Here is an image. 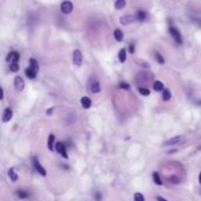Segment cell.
Segmentation results:
<instances>
[{"instance_id":"cell-31","label":"cell","mask_w":201,"mask_h":201,"mask_svg":"<svg viewBox=\"0 0 201 201\" xmlns=\"http://www.w3.org/2000/svg\"><path fill=\"white\" fill-rule=\"evenodd\" d=\"M94 198H95V200H97V201H101L100 192H95V193H94Z\"/></svg>"},{"instance_id":"cell-13","label":"cell","mask_w":201,"mask_h":201,"mask_svg":"<svg viewBox=\"0 0 201 201\" xmlns=\"http://www.w3.org/2000/svg\"><path fill=\"white\" fill-rule=\"evenodd\" d=\"M81 106H83L84 108H86V109L91 108V106H92V101H91V99H90L88 97H83V98H81Z\"/></svg>"},{"instance_id":"cell-23","label":"cell","mask_w":201,"mask_h":201,"mask_svg":"<svg viewBox=\"0 0 201 201\" xmlns=\"http://www.w3.org/2000/svg\"><path fill=\"white\" fill-rule=\"evenodd\" d=\"M171 97H172V94H171L169 90H164L162 91V99H164V101H168L171 99Z\"/></svg>"},{"instance_id":"cell-14","label":"cell","mask_w":201,"mask_h":201,"mask_svg":"<svg viewBox=\"0 0 201 201\" xmlns=\"http://www.w3.org/2000/svg\"><path fill=\"white\" fill-rule=\"evenodd\" d=\"M37 71H34L33 68H31V67H28V68H26V71H25V74H26V77L27 78H29V79H34L35 77H37Z\"/></svg>"},{"instance_id":"cell-26","label":"cell","mask_w":201,"mask_h":201,"mask_svg":"<svg viewBox=\"0 0 201 201\" xmlns=\"http://www.w3.org/2000/svg\"><path fill=\"white\" fill-rule=\"evenodd\" d=\"M167 180H168L169 182H172V184H180V178H179V177H175V175L168 177Z\"/></svg>"},{"instance_id":"cell-18","label":"cell","mask_w":201,"mask_h":201,"mask_svg":"<svg viewBox=\"0 0 201 201\" xmlns=\"http://www.w3.org/2000/svg\"><path fill=\"white\" fill-rule=\"evenodd\" d=\"M135 18H136V20H139V21H144V20L146 19V12H145V11H138Z\"/></svg>"},{"instance_id":"cell-30","label":"cell","mask_w":201,"mask_h":201,"mask_svg":"<svg viewBox=\"0 0 201 201\" xmlns=\"http://www.w3.org/2000/svg\"><path fill=\"white\" fill-rule=\"evenodd\" d=\"M120 88H122V90H129V85L127 84V83H120Z\"/></svg>"},{"instance_id":"cell-15","label":"cell","mask_w":201,"mask_h":201,"mask_svg":"<svg viewBox=\"0 0 201 201\" xmlns=\"http://www.w3.org/2000/svg\"><path fill=\"white\" fill-rule=\"evenodd\" d=\"M54 140H55V138H54V135L53 134H51L50 136H48V141H47V147H48V149L50 151H53L54 149Z\"/></svg>"},{"instance_id":"cell-12","label":"cell","mask_w":201,"mask_h":201,"mask_svg":"<svg viewBox=\"0 0 201 201\" xmlns=\"http://www.w3.org/2000/svg\"><path fill=\"white\" fill-rule=\"evenodd\" d=\"M7 173H8V178L11 179V181L12 182H17V180H18V173L15 172V169L14 168H9Z\"/></svg>"},{"instance_id":"cell-5","label":"cell","mask_w":201,"mask_h":201,"mask_svg":"<svg viewBox=\"0 0 201 201\" xmlns=\"http://www.w3.org/2000/svg\"><path fill=\"white\" fill-rule=\"evenodd\" d=\"M33 165H34V168L38 171V173H40L42 177H46L47 172H46V169L41 166V164L39 162V160H38L37 158H33Z\"/></svg>"},{"instance_id":"cell-28","label":"cell","mask_w":201,"mask_h":201,"mask_svg":"<svg viewBox=\"0 0 201 201\" xmlns=\"http://www.w3.org/2000/svg\"><path fill=\"white\" fill-rule=\"evenodd\" d=\"M9 71H11V72H18V71H19V64H18V62L11 64V65H9Z\"/></svg>"},{"instance_id":"cell-11","label":"cell","mask_w":201,"mask_h":201,"mask_svg":"<svg viewBox=\"0 0 201 201\" xmlns=\"http://www.w3.org/2000/svg\"><path fill=\"white\" fill-rule=\"evenodd\" d=\"M90 90H91V92H92V93H99V92L101 91V87H100L99 81L93 80V81L91 83V85H90Z\"/></svg>"},{"instance_id":"cell-16","label":"cell","mask_w":201,"mask_h":201,"mask_svg":"<svg viewBox=\"0 0 201 201\" xmlns=\"http://www.w3.org/2000/svg\"><path fill=\"white\" fill-rule=\"evenodd\" d=\"M114 38L116 41H122L123 40V33L121 29H115L114 31Z\"/></svg>"},{"instance_id":"cell-29","label":"cell","mask_w":201,"mask_h":201,"mask_svg":"<svg viewBox=\"0 0 201 201\" xmlns=\"http://www.w3.org/2000/svg\"><path fill=\"white\" fill-rule=\"evenodd\" d=\"M134 201H145V197L141 193H135L134 194Z\"/></svg>"},{"instance_id":"cell-24","label":"cell","mask_w":201,"mask_h":201,"mask_svg":"<svg viewBox=\"0 0 201 201\" xmlns=\"http://www.w3.org/2000/svg\"><path fill=\"white\" fill-rule=\"evenodd\" d=\"M138 91H139V93H140L141 95H145V97L149 95V93H151L149 90H148V88H145V87H139Z\"/></svg>"},{"instance_id":"cell-35","label":"cell","mask_w":201,"mask_h":201,"mask_svg":"<svg viewBox=\"0 0 201 201\" xmlns=\"http://www.w3.org/2000/svg\"><path fill=\"white\" fill-rule=\"evenodd\" d=\"M52 111H53V108H51V109H48V111H47V114H51V113H52Z\"/></svg>"},{"instance_id":"cell-36","label":"cell","mask_w":201,"mask_h":201,"mask_svg":"<svg viewBox=\"0 0 201 201\" xmlns=\"http://www.w3.org/2000/svg\"><path fill=\"white\" fill-rule=\"evenodd\" d=\"M199 182H200V185H201V172H200V174H199Z\"/></svg>"},{"instance_id":"cell-9","label":"cell","mask_w":201,"mask_h":201,"mask_svg":"<svg viewBox=\"0 0 201 201\" xmlns=\"http://www.w3.org/2000/svg\"><path fill=\"white\" fill-rule=\"evenodd\" d=\"M135 20H136V18L133 15H123L120 18V24L121 25H129V24L134 22Z\"/></svg>"},{"instance_id":"cell-34","label":"cell","mask_w":201,"mask_h":201,"mask_svg":"<svg viewBox=\"0 0 201 201\" xmlns=\"http://www.w3.org/2000/svg\"><path fill=\"white\" fill-rule=\"evenodd\" d=\"M156 200L158 201H167L165 198H162V197H156Z\"/></svg>"},{"instance_id":"cell-4","label":"cell","mask_w":201,"mask_h":201,"mask_svg":"<svg viewBox=\"0 0 201 201\" xmlns=\"http://www.w3.org/2000/svg\"><path fill=\"white\" fill-rule=\"evenodd\" d=\"M61 12L64 13V14H68V13H71L72 11H73V4L71 2V1H64L62 4H61Z\"/></svg>"},{"instance_id":"cell-17","label":"cell","mask_w":201,"mask_h":201,"mask_svg":"<svg viewBox=\"0 0 201 201\" xmlns=\"http://www.w3.org/2000/svg\"><path fill=\"white\" fill-rule=\"evenodd\" d=\"M29 67L38 72V71H39V64H38V61H37L35 59L31 58V59H29Z\"/></svg>"},{"instance_id":"cell-19","label":"cell","mask_w":201,"mask_h":201,"mask_svg":"<svg viewBox=\"0 0 201 201\" xmlns=\"http://www.w3.org/2000/svg\"><path fill=\"white\" fill-rule=\"evenodd\" d=\"M114 6L116 9H122L126 6V0H115Z\"/></svg>"},{"instance_id":"cell-7","label":"cell","mask_w":201,"mask_h":201,"mask_svg":"<svg viewBox=\"0 0 201 201\" xmlns=\"http://www.w3.org/2000/svg\"><path fill=\"white\" fill-rule=\"evenodd\" d=\"M55 149H57V152H58V153H60V154H61V156H62V158H65V159H67V158H68L67 152H66V147H65V145H64L62 142H57V144H55Z\"/></svg>"},{"instance_id":"cell-20","label":"cell","mask_w":201,"mask_h":201,"mask_svg":"<svg viewBox=\"0 0 201 201\" xmlns=\"http://www.w3.org/2000/svg\"><path fill=\"white\" fill-rule=\"evenodd\" d=\"M17 195H18L20 199H26V198H28V197H29V193H28V192H26V191L19 190V191H17Z\"/></svg>"},{"instance_id":"cell-3","label":"cell","mask_w":201,"mask_h":201,"mask_svg":"<svg viewBox=\"0 0 201 201\" xmlns=\"http://www.w3.org/2000/svg\"><path fill=\"white\" fill-rule=\"evenodd\" d=\"M73 64L75 66H81L83 64V53L79 50H75L73 52Z\"/></svg>"},{"instance_id":"cell-21","label":"cell","mask_w":201,"mask_h":201,"mask_svg":"<svg viewBox=\"0 0 201 201\" xmlns=\"http://www.w3.org/2000/svg\"><path fill=\"white\" fill-rule=\"evenodd\" d=\"M119 60H120V62H125L126 61V50L125 48H121L119 51Z\"/></svg>"},{"instance_id":"cell-6","label":"cell","mask_w":201,"mask_h":201,"mask_svg":"<svg viewBox=\"0 0 201 201\" xmlns=\"http://www.w3.org/2000/svg\"><path fill=\"white\" fill-rule=\"evenodd\" d=\"M19 59H20V55H19V53H18V52H15V51L9 52V53H8V55H7V58H6V60H7L8 62H11V64L18 62V61H19Z\"/></svg>"},{"instance_id":"cell-2","label":"cell","mask_w":201,"mask_h":201,"mask_svg":"<svg viewBox=\"0 0 201 201\" xmlns=\"http://www.w3.org/2000/svg\"><path fill=\"white\" fill-rule=\"evenodd\" d=\"M168 31H169V34L173 37V39H174L179 45H181V44H182V38H181L180 32H179L175 27H173V26H171V27L168 28Z\"/></svg>"},{"instance_id":"cell-32","label":"cell","mask_w":201,"mask_h":201,"mask_svg":"<svg viewBox=\"0 0 201 201\" xmlns=\"http://www.w3.org/2000/svg\"><path fill=\"white\" fill-rule=\"evenodd\" d=\"M193 22H195L197 25H199L201 27V19H193Z\"/></svg>"},{"instance_id":"cell-25","label":"cell","mask_w":201,"mask_h":201,"mask_svg":"<svg viewBox=\"0 0 201 201\" xmlns=\"http://www.w3.org/2000/svg\"><path fill=\"white\" fill-rule=\"evenodd\" d=\"M153 180H154V182H155L156 185H162L161 179H160V175H159V173H156V172L153 173Z\"/></svg>"},{"instance_id":"cell-1","label":"cell","mask_w":201,"mask_h":201,"mask_svg":"<svg viewBox=\"0 0 201 201\" xmlns=\"http://www.w3.org/2000/svg\"><path fill=\"white\" fill-rule=\"evenodd\" d=\"M186 141L184 135H175L171 139H168L167 141L164 142V146H174V145H181Z\"/></svg>"},{"instance_id":"cell-8","label":"cell","mask_w":201,"mask_h":201,"mask_svg":"<svg viewBox=\"0 0 201 201\" xmlns=\"http://www.w3.org/2000/svg\"><path fill=\"white\" fill-rule=\"evenodd\" d=\"M14 87H15V90L19 91V92L24 90V87H25V81H24V79H22L21 77H15V79H14Z\"/></svg>"},{"instance_id":"cell-33","label":"cell","mask_w":201,"mask_h":201,"mask_svg":"<svg viewBox=\"0 0 201 201\" xmlns=\"http://www.w3.org/2000/svg\"><path fill=\"white\" fill-rule=\"evenodd\" d=\"M129 52L134 53V45H129Z\"/></svg>"},{"instance_id":"cell-22","label":"cell","mask_w":201,"mask_h":201,"mask_svg":"<svg viewBox=\"0 0 201 201\" xmlns=\"http://www.w3.org/2000/svg\"><path fill=\"white\" fill-rule=\"evenodd\" d=\"M153 88L155 90V91H164V84L161 83V81H154V84H153Z\"/></svg>"},{"instance_id":"cell-27","label":"cell","mask_w":201,"mask_h":201,"mask_svg":"<svg viewBox=\"0 0 201 201\" xmlns=\"http://www.w3.org/2000/svg\"><path fill=\"white\" fill-rule=\"evenodd\" d=\"M155 60L160 64V65H164L165 64V59L162 58V55L160 53H155Z\"/></svg>"},{"instance_id":"cell-10","label":"cell","mask_w":201,"mask_h":201,"mask_svg":"<svg viewBox=\"0 0 201 201\" xmlns=\"http://www.w3.org/2000/svg\"><path fill=\"white\" fill-rule=\"evenodd\" d=\"M12 116H13V111H12L9 107L5 108V111H4V113H2V121H4V122H8V121L12 119Z\"/></svg>"}]
</instances>
